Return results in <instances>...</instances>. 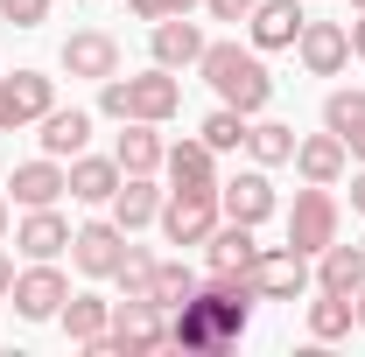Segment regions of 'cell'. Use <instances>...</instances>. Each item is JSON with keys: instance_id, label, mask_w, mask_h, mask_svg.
Segmentation results:
<instances>
[{"instance_id": "cell-31", "label": "cell", "mask_w": 365, "mask_h": 357, "mask_svg": "<svg viewBox=\"0 0 365 357\" xmlns=\"http://www.w3.org/2000/svg\"><path fill=\"white\" fill-rule=\"evenodd\" d=\"M197 287H204V280L182 267V260H162V267H155V309H162V315H169V309H182Z\"/></svg>"}, {"instance_id": "cell-30", "label": "cell", "mask_w": 365, "mask_h": 357, "mask_svg": "<svg viewBox=\"0 0 365 357\" xmlns=\"http://www.w3.org/2000/svg\"><path fill=\"white\" fill-rule=\"evenodd\" d=\"M323 127L344 140L351 127H365V85H337L330 98H323Z\"/></svg>"}, {"instance_id": "cell-20", "label": "cell", "mask_w": 365, "mask_h": 357, "mask_svg": "<svg viewBox=\"0 0 365 357\" xmlns=\"http://www.w3.org/2000/svg\"><path fill=\"white\" fill-rule=\"evenodd\" d=\"M127 134L113 140V161L127 169V176H155L162 169V154H169V140H162V127L155 119H120Z\"/></svg>"}, {"instance_id": "cell-28", "label": "cell", "mask_w": 365, "mask_h": 357, "mask_svg": "<svg viewBox=\"0 0 365 357\" xmlns=\"http://www.w3.org/2000/svg\"><path fill=\"white\" fill-rule=\"evenodd\" d=\"M246 154H253L260 169L295 161V127H281V119H253V127H246Z\"/></svg>"}, {"instance_id": "cell-21", "label": "cell", "mask_w": 365, "mask_h": 357, "mask_svg": "<svg viewBox=\"0 0 365 357\" xmlns=\"http://www.w3.org/2000/svg\"><path fill=\"white\" fill-rule=\"evenodd\" d=\"M253 260H260V238H253V224H218L211 238H204V267L211 273H253Z\"/></svg>"}, {"instance_id": "cell-37", "label": "cell", "mask_w": 365, "mask_h": 357, "mask_svg": "<svg viewBox=\"0 0 365 357\" xmlns=\"http://www.w3.org/2000/svg\"><path fill=\"white\" fill-rule=\"evenodd\" d=\"M351 211L365 218V161H359V176H351Z\"/></svg>"}, {"instance_id": "cell-35", "label": "cell", "mask_w": 365, "mask_h": 357, "mask_svg": "<svg viewBox=\"0 0 365 357\" xmlns=\"http://www.w3.org/2000/svg\"><path fill=\"white\" fill-rule=\"evenodd\" d=\"M14 294V260H7V245H0V302Z\"/></svg>"}, {"instance_id": "cell-18", "label": "cell", "mask_w": 365, "mask_h": 357, "mask_svg": "<svg viewBox=\"0 0 365 357\" xmlns=\"http://www.w3.org/2000/svg\"><path fill=\"white\" fill-rule=\"evenodd\" d=\"M14 252L21 260H56V252H71V218L43 203V211H29V218L14 224Z\"/></svg>"}, {"instance_id": "cell-32", "label": "cell", "mask_w": 365, "mask_h": 357, "mask_svg": "<svg viewBox=\"0 0 365 357\" xmlns=\"http://www.w3.org/2000/svg\"><path fill=\"white\" fill-rule=\"evenodd\" d=\"M0 21H7V28H43L49 0H0Z\"/></svg>"}, {"instance_id": "cell-24", "label": "cell", "mask_w": 365, "mask_h": 357, "mask_svg": "<svg viewBox=\"0 0 365 357\" xmlns=\"http://www.w3.org/2000/svg\"><path fill=\"white\" fill-rule=\"evenodd\" d=\"M120 161L113 154H71V196L78 203H113V189H120Z\"/></svg>"}, {"instance_id": "cell-13", "label": "cell", "mask_w": 365, "mask_h": 357, "mask_svg": "<svg viewBox=\"0 0 365 357\" xmlns=\"http://www.w3.org/2000/svg\"><path fill=\"white\" fill-rule=\"evenodd\" d=\"M295 56H302L309 78H337V70L351 63V28H344V21H302Z\"/></svg>"}, {"instance_id": "cell-10", "label": "cell", "mask_w": 365, "mask_h": 357, "mask_svg": "<svg viewBox=\"0 0 365 357\" xmlns=\"http://www.w3.org/2000/svg\"><path fill=\"white\" fill-rule=\"evenodd\" d=\"M56 63L71 78H85V85H106V78H120V43L106 28H71L63 49H56Z\"/></svg>"}, {"instance_id": "cell-25", "label": "cell", "mask_w": 365, "mask_h": 357, "mask_svg": "<svg viewBox=\"0 0 365 357\" xmlns=\"http://www.w3.org/2000/svg\"><path fill=\"white\" fill-rule=\"evenodd\" d=\"M351 329H359V294L317 287V302H309V336H317V343H344Z\"/></svg>"}, {"instance_id": "cell-12", "label": "cell", "mask_w": 365, "mask_h": 357, "mask_svg": "<svg viewBox=\"0 0 365 357\" xmlns=\"http://www.w3.org/2000/svg\"><path fill=\"white\" fill-rule=\"evenodd\" d=\"M204 28L190 21V14H162L155 28H148V56L162 63V70H197V56H204Z\"/></svg>"}, {"instance_id": "cell-38", "label": "cell", "mask_w": 365, "mask_h": 357, "mask_svg": "<svg viewBox=\"0 0 365 357\" xmlns=\"http://www.w3.org/2000/svg\"><path fill=\"white\" fill-rule=\"evenodd\" d=\"M351 56H359V63H365V14H359V21H351Z\"/></svg>"}, {"instance_id": "cell-43", "label": "cell", "mask_w": 365, "mask_h": 357, "mask_svg": "<svg viewBox=\"0 0 365 357\" xmlns=\"http://www.w3.org/2000/svg\"><path fill=\"white\" fill-rule=\"evenodd\" d=\"M359 252H365V245H359Z\"/></svg>"}, {"instance_id": "cell-11", "label": "cell", "mask_w": 365, "mask_h": 357, "mask_svg": "<svg viewBox=\"0 0 365 357\" xmlns=\"http://www.w3.org/2000/svg\"><path fill=\"white\" fill-rule=\"evenodd\" d=\"M120 252H127V231H120L113 218H91V224L71 231V267L85 273V280H113Z\"/></svg>"}, {"instance_id": "cell-34", "label": "cell", "mask_w": 365, "mask_h": 357, "mask_svg": "<svg viewBox=\"0 0 365 357\" xmlns=\"http://www.w3.org/2000/svg\"><path fill=\"white\" fill-rule=\"evenodd\" d=\"M127 7H134L140 21H148V28H155V21H162V14H176V7H169V0H127Z\"/></svg>"}, {"instance_id": "cell-17", "label": "cell", "mask_w": 365, "mask_h": 357, "mask_svg": "<svg viewBox=\"0 0 365 357\" xmlns=\"http://www.w3.org/2000/svg\"><path fill=\"white\" fill-rule=\"evenodd\" d=\"M7 189H14V203H21V211H43V203H56V196L71 189V169H63L56 154H36V161H14Z\"/></svg>"}, {"instance_id": "cell-6", "label": "cell", "mask_w": 365, "mask_h": 357, "mask_svg": "<svg viewBox=\"0 0 365 357\" xmlns=\"http://www.w3.org/2000/svg\"><path fill=\"white\" fill-rule=\"evenodd\" d=\"M169 343V322L155 302H113V329H106V357H148Z\"/></svg>"}, {"instance_id": "cell-14", "label": "cell", "mask_w": 365, "mask_h": 357, "mask_svg": "<svg viewBox=\"0 0 365 357\" xmlns=\"http://www.w3.org/2000/svg\"><path fill=\"white\" fill-rule=\"evenodd\" d=\"M162 169H169V189H190V196H218V154L204 147V134L169 140Z\"/></svg>"}, {"instance_id": "cell-7", "label": "cell", "mask_w": 365, "mask_h": 357, "mask_svg": "<svg viewBox=\"0 0 365 357\" xmlns=\"http://www.w3.org/2000/svg\"><path fill=\"white\" fill-rule=\"evenodd\" d=\"M49 105H56V78H43V70H7L0 78V134L36 127Z\"/></svg>"}, {"instance_id": "cell-41", "label": "cell", "mask_w": 365, "mask_h": 357, "mask_svg": "<svg viewBox=\"0 0 365 357\" xmlns=\"http://www.w3.org/2000/svg\"><path fill=\"white\" fill-rule=\"evenodd\" d=\"M359 329H365V287H359Z\"/></svg>"}, {"instance_id": "cell-36", "label": "cell", "mask_w": 365, "mask_h": 357, "mask_svg": "<svg viewBox=\"0 0 365 357\" xmlns=\"http://www.w3.org/2000/svg\"><path fill=\"white\" fill-rule=\"evenodd\" d=\"M344 154H351V161H365V127H351V134H344Z\"/></svg>"}, {"instance_id": "cell-23", "label": "cell", "mask_w": 365, "mask_h": 357, "mask_svg": "<svg viewBox=\"0 0 365 357\" xmlns=\"http://www.w3.org/2000/svg\"><path fill=\"white\" fill-rule=\"evenodd\" d=\"M36 127H43V134H36V140H43V154L71 161V154H85V140H91V112H78V105H49Z\"/></svg>"}, {"instance_id": "cell-42", "label": "cell", "mask_w": 365, "mask_h": 357, "mask_svg": "<svg viewBox=\"0 0 365 357\" xmlns=\"http://www.w3.org/2000/svg\"><path fill=\"white\" fill-rule=\"evenodd\" d=\"M351 7H359V14H365V0H351Z\"/></svg>"}, {"instance_id": "cell-29", "label": "cell", "mask_w": 365, "mask_h": 357, "mask_svg": "<svg viewBox=\"0 0 365 357\" xmlns=\"http://www.w3.org/2000/svg\"><path fill=\"white\" fill-rule=\"evenodd\" d=\"M246 127H253L246 112H232V105H218V112H211V119H204L197 134H204V147H211V154H246Z\"/></svg>"}, {"instance_id": "cell-22", "label": "cell", "mask_w": 365, "mask_h": 357, "mask_svg": "<svg viewBox=\"0 0 365 357\" xmlns=\"http://www.w3.org/2000/svg\"><path fill=\"white\" fill-rule=\"evenodd\" d=\"M162 196H169V189H162L155 176H120V189H113V224H120V231L155 224L162 218Z\"/></svg>"}, {"instance_id": "cell-40", "label": "cell", "mask_w": 365, "mask_h": 357, "mask_svg": "<svg viewBox=\"0 0 365 357\" xmlns=\"http://www.w3.org/2000/svg\"><path fill=\"white\" fill-rule=\"evenodd\" d=\"M169 7H176V14H190V7H204V0H169Z\"/></svg>"}, {"instance_id": "cell-15", "label": "cell", "mask_w": 365, "mask_h": 357, "mask_svg": "<svg viewBox=\"0 0 365 357\" xmlns=\"http://www.w3.org/2000/svg\"><path fill=\"white\" fill-rule=\"evenodd\" d=\"M56 322H63V336L85 357H106V329H113V302H106V294H71V302L56 309Z\"/></svg>"}, {"instance_id": "cell-33", "label": "cell", "mask_w": 365, "mask_h": 357, "mask_svg": "<svg viewBox=\"0 0 365 357\" xmlns=\"http://www.w3.org/2000/svg\"><path fill=\"white\" fill-rule=\"evenodd\" d=\"M253 7H260V0H204V14H211V21H246Z\"/></svg>"}, {"instance_id": "cell-1", "label": "cell", "mask_w": 365, "mask_h": 357, "mask_svg": "<svg viewBox=\"0 0 365 357\" xmlns=\"http://www.w3.org/2000/svg\"><path fill=\"white\" fill-rule=\"evenodd\" d=\"M197 70H204V85L218 91V105L246 112V119H260V112H267L274 78H267V63H260V49H239V43H204Z\"/></svg>"}, {"instance_id": "cell-19", "label": "cell", "mask_w": 365, "mask_h": 357, "mask_svg": "<svg viewBox=\"0 0 365 357\" xmlns=\"http://www.w3.org/2000/svg\"><path fill=\"white\" fill-rule=\"evenodd\" d=\"M344 169H351V154H344V140L330 134H309V140H295V176L302 182H323V189H337L344 182Z\"/></svg>"}, {"instance_id": "cell-5", "label": "cell", "mask_w": 365, "mask_h": 357, "mask_svg": "<svg viewBox=\"0 0 365 357\" xmlns=\"http://www.w3.org/2000/svg\"><path fill=\"white\" fill-rule=\"evenodd\" d=\"M14 315L21 322H56V309L71 302V280H63V267L56 260H29V267L14 273Z\"/></svg>"}, {"instance_id": "cell-8", "label": "cell", "mask_w": 365, "mask_h": 357, "mask_svg": "<svg viewBox=\"0 0 365 357\" xmlns=\"http://www.w3.org/2000/svg\"><path fill=\"white\" fill-rule=\"evenodd\" d=\"M162 238L169 245H204L218 224H225V211H218V196H190V189H169L162 196Z\"/></svg>"}, {"instance_id": "cell-4", "label": "cell", "mask_w": 365, "mask_h": 357, "mask_svg": "<svg viewBox=\"0 0 365 357\" xmlns=\"http://www.w3.org/2000/svg\"><path fill=\"white\" fill-rule=\"evenodd\" d=\"M246 280H253L260 302H295V294L317 287V267H309V252H295V245H260V260H253Z\"/></svg>"}, {"instance_id": "cell-26", "label": "cell", "mask_w": 365, "mask_h": 357, "mask_svg": "<svg viewBox=\"0 0 365 357\" xmlns=\"http://www.w3.org/2000/svg\"><path fill=\"white\" fill-rule=\"evenodd\" d=\"M317 287H330V294H359V287H365V252L330 238V245L317 252Z\"/></svg>"}, {"instance_id": "cell-39", "label": "cell", "mask_w": 365, "mask_h": 357, "mask_svg": "<svg viewBox=\"0 0 365 357\" xmlns=\"http://www.w3.org/2000/svg\"><path fill=\"white\" fill-rule=\"evenodd\" d=\"M0 245H7V196H0Z\"/></svg>"}, {"instance_id": "cell-2", "label": "cell", "mask_w": 365, "mask_h": 357, "mask_svg": "<svg viewBox=\"0 0 365 357\" xmlns=\"http://www.w3.org/2000/svg\"><path fill=\"white\" fill-rule=\"evenodd\" d=\"M98 112L106 119H155V127H169L182 112V78L162 70V63H148L140 78H106L98 85Z\"/></svg>"}, {"instance_id": "cell-27", "label": "cell", "mask_w": 365, "mask_h": 357, "mask_svg": "<svg viewBox=\"0 0 365 357\" xmlns=\"http://www.w3.org/2000/svg\"><path fill=\"white\" fill-rule=\"evenodd\" d=\"M155 252L148 245H127L120 252V267H113V287H120V302H155Z\"/></svg>"}, {"instance_id": "cell-9", "label": "cell", "mask_w": 365, "mask_h": 357, "mask_svg": "<svg viewBox=\"0 0 365 357\" xmlns=\"http://www.w3.org/2000/svg\"><path fill=\"white\" fill-rule=\"evenodd\" d=\"M218 211H225L232 224H253V231H260V224H267L274 211H281V196H274L267 169L253 161V169H239V176H225V182H218Z\"/></svg>"}, {"instance_id": "cell-16", "label": "cell", "mask_w": 365, "mask_h": 357, "mask_svg": "<svg viewBox=\"0 0 365 357\" xmlns=\"http://www.w3.org/2000/svg\"><path fill=\"white\" fill-rule=\"evenodd\" d=\"M302 0H260L253 14H246V36H253V49L260 56H274V49H295V36H302Z\"/></svg>"}, {"instance_id": "cell-3", "label": "cell", "mask_w": 365, "mask_h": 357, "mask_svg": "<svg viewBox=\"0 0 365 357\" xmlns=\"http://www.w3.org/2000/svg\"><path fill=\"white\" fill-rule=\"evenodd\" d=\"M337 224H344V211H337V196H330L323 182H302V189H295V203H288V245L317 260L323 245L337 238Z\"/></svg>"}]
</instances>
